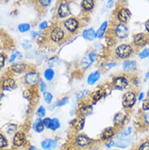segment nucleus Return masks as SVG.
<instances>
[{
	"label": "nucleus",
	"instance_id": "f257e3e1",
	"mask_svg": "<svg viewBox=\"0 0 149 150\" xmlns=\"http://www.w3.org/2000/svg\"><path fill=\"white\" fill-rule=\"evenodd\" d=\"M136 102V96L134 94L129 92L123 97L122 104L125 108H131Z\"/></svg>",
	"mask_w": 149,
	"mask_h": 150
},
{
	"label": "nucleus",
	"instance_id": "f03ea898",
	"mask_svg": "<svg viewBox=\"0 0 149 150\" xmlns=\"http://www.w3.org/2000/svg\"><path fill=\"white\" fill-rule=\"evenodd\" d=\"M131 52H132L131 47L128 45H124V44L119 46L116 50V52L117 55L119 57L122 58H124L129 57L131 53Z\"/></svg>",
	"mask_w": 149,
	"mask_h": 150
},
{
	"label": "nucleus",
	"instance_id": "7ed1b4c3",
	"mask_svg": "<svg viewBox=\"0 0 149 150\" xmlns=\"http://www.w3.org/2000/svg\"><path fill=\"white\" fill-rule=\"evenodd\" d=\"M25 80L27 84L30 85H35L39 80V76L35 72H30L25 76Z\"/></svg>",
	"mask_w": 149,
	"mask_h": 150
},
{
	"label": "nucleus",
	"instance_id": "20e7f679",
	"mask_svg": "<svg viewBox=\"0 0 149 150\" xmlns=\"http://www.w3.org/2000/svg\"><path fill=\"white\" fill-rule=\"evenodd\" d=\"M116 34L119 38H124L127 37L129 34L128 29L125 25L120 24L116 29Z\"/></svg>",
	"mask_w": 149,
	"mask_h": 150
},
{
	"label": "nucleus",
	"instance_id": "39448f33",
	"mask_svg": "<svg viewBox=\"0 0 149 150\" xmlns=\"http://www.w3.org/2000/svg\"><path fill=\"white\" fill-rule=\"evenodd\" d=\"M64 36L63 30L60 28H54L51 33V38L53 41L58 42L61 40Z\"/></svg>",
	"mask_w": 149,
	"mask_h": 150
},
{
	"label": "nucleus",
	"instance_id": "423d86ee",
	"mask_svg": "<svg viewBox=\"0 0 149 150\" xmlns=\"http://www.w3.org/2000/svg\"><path fill=\"white\" fill-rule=\"evenodd\" d=\"M65 26L69 31L73 32L78 28V22L74 18H69L65 21Z\"/></svg>",
	"mask_w": 149,
	"mask_h": 150
},
{
	"label": "nucleus",
	"instance_id": "0eeeda50",
	"mask_svg": "<svg viewBox=\"0 0 149 150\" xmlns=\"http://www.w3.org/2000/svg\"><path fill=\"white\" fill-rule=\"evenodd\" d=\"M131 13L128 9L124 8L121 10L118 14V18L122 23H126L130 19Z\"/></svg>",
	"mask_w": 149,
	"mask_h": 150
},
{
	"label": "nucleus",
	"instance_id": "6e6552de",
	"mask_svg": "<svg viewBox=\"0 0 149 150\" xmlns=\"http://www.w3.org/2000/svg\"><path fill=\"white\" fill-rule=\"evenodd\" d=\"M41 146L45 150H52L56 146V141L54 139H46L42 141Z\"/></svg>",
	"mask_w": 149,
	"mask_h": 150
},
{
	"label": "nucleus",
	"instance_id": "1a4fd4ad",
	"mask_svg": "<svg viewBox=\"0 0 149 150\" xmlns=\"http://www.w3.org/2000/svg\"><path fill=\"white\" fill-rule=\"evenodd\" d=\"M113 84L116 88L123 89L127 87V81L123 77H117L114 80Z\"/></svg>",
	"mask_w": 149,
	"mask_h": 150
},
{
	"label": "nucleus",
	"instance_id": "9d476101",
	"mask_svg": "<svg viewBox=\"0 0 149 150\" xmlns=\"http://www.w3.org/2000/svg\"><path fill=\"white\" fill-rule=\"evenodd\" d=\"M58 14L59 16L62 18L66 17L69 16L70 14V11L69 6L66 4L60 5L58 10Z\"/></svg>",
	"mask_w": 149,
	"mask_h": 150
},
{
	"label": "nucleus",
	"instance_id": "9b49d317",
	"mask_svg": "<svg viewBox=\"0 0 149 150\" xmlns=\"http://www.w3.org/2000/svg\"><path fill=\"white\" fill-rule=\"evenodd\" d=\"M25 142V137L24 134L22 132L17 133L14 138V143L17 146L23 145Z\"/></svg>",
	"mask_w": 149,
	"mask_h": 150
},
{
	"label": "nucleus",
	"instance_id": "f8f14e48",
	"mask_svg": "<svg viewBox=\"0 0 149 150\" xmlns=\"http://www.w3.org/2000/svg\"><path fill=\"white\" fill-rule=\"evenodd\" d=\"M83 37L86 40H88L89 41H92L96 37V32L95 31L94 29H93V28H89V29L86 30L83 33Z\"/></svg>",
	"mask_w": 149,
	"mask_h": 150
},
{
	"label": "nucleus",
	"instance_id": "ddd939ff",
	"mask_svg": "<svg viewBox=\"0 0 149 150\" xmlns=\"http://www.w3.org/2000/svg\"><path fill=\"white\" fill-rule=\"evenodd\" d=\"M77 141L78 145L82 146L88 145L91 143L90 139L85 135H79L77 138Z\"/></svg>",
	"mask_w": 149,
	"mask_h": 150
},
{
	"label": "nucleus",
	"instance_id": "4468645a",
	"mask_svg": "<svg viewBox=\"0 0 149 150\" xmlns=\"http://www.w3.org/2000/svg\"><path fill=\"white\" fill-rule=\"evenodd\" d=\"M101 74L99 72L96 71L91 74L88 78V83L89 85L94 84L100 78Z\"/></svg>",
	"mask_w": 149,
	"mask_h": 150
},
{
	"label": "nucleus",
	"instance_id": "2eb2a0df",
	"mask_svg": "<svg viewBox=\"0 0 149 150\" xmlns=\"http://www.w3.org/2000/svg\"><path fill=\"white\" fill-rule=\"evenodd\" d=\"M134 41L136 45H141L146 42V35L143 33L138 34L135 36Z\"/></svg>",
	"mask_w": 149,
	"mask_h": 150
},
{
	"label": "nucleus",
	"instance_id": "dca6fc26",
	"mask_svg": "<svg viewBox=\"0 0 149 150\" xmlns=\"http://www.w3.org/2000/svg\"><path fill=\"white\" fill-rule=\"evenodd\" d=\"M15 86V81L11 79H8L6 80L3 84V88L4 90L7 91H10Z\"/></svg>",
	"mask_w": 149,
	"mask_h": 150
},
{
	"label": "nucleus",
	"instance_id": "f3484780",
	"mask_svg": "<svg viewBox=\"0 0 149 150\" xmlns=\"http://www.w3.org/2000/svg\"><path fill=\"white\" fill-rule=\"evenodd\" d=\"M33 128H34V131L37 132H42L44 130V125L43 123V121L39 118L37 119L34 124Z\"/></svg>",
	"mask_w": 149,
	"mask_h": 150
},
{
	"label": "nucleus",
	"instance_id": "a211bd4d",
	"mask_svg": "<svg viewBox=\"0 0 149 150\" xmlns=\"http://www.w3.org/2000/svg\"><path fill=\"white\" fill-rule=\"evenodd\" d=\"M136 67V62L134 61H125L123 64V68L125 71L134 70Z\"/></svg>",
	"mask_w": 149,
	"mask_h": 150
},
{
	"label": "nucleus",
	"instance_id": "6ab92c4d",
	"mask_svg": "<svg viewBox=\"0 0 149 150\" xmlns=\"http://www.w3.org/2000/svg\"><path fill=\"white\" fill-rule=\"evenodd\" d=\"M125 118H126L125 116L123 114H122V113L117 114L114 118V120H113L114 124L116 125H120L124 121Z\"/></svg>",
	"mask_w": 149,
	"mask_h": 150
},
{
	"label": "nucleus",
	"instance_id": "aec40b11",
	"mask_svg": "<svg viewBox=\"0 0 149 150\" xmlns=\"http://www.w3.org/2000/svg\"><path fill=\"white\" fill-rule=\"evenodd\" d=\"M107 25H108V23L106 21L104 22L101 25V27H99V28L98 29V30L97 31V32L96 33V37H98V38H101L103 36L106 29V27H107Z\"/></svg>",
	"mask_w": 149,
	"mask_h": 150
},
{
	"label": "nucleus",
	"instance_id": "412c9836",
	"mask_svg": "<svg viewBox=\"0 0 149 150\" xmlns=\"http://www.w3.org/2000/svg\"><path fill=\"white\" fill-rule=\"evenodd\" d=\"M82 6L83 8L86 10H91L93 8L94 3L93 1L91 0H86V1H84L82 3Z\"/></svg>",
	"mask_w": 149,
	"mask_h": 150
},
{
	"label": "nucleus",
	"instance_id": "4be33fe9",
	"mask_svg": "<svg viewBox=\"0 0 149 150\" xmlns=\"http://www.w3.org/2000/svg\"><path fill=\"white\" fill-rule=\"evenodd\" d=\"M60 122L59 121V120L56 118H53L51 120V122L50 124V126L49 128L50 129H51L53 131H55L56 129H57L58 128H59L60 127Z\"/></svg>",
	"mask_w": 149,
	"mask_h": 150
},
{
	"label": "nucleus",
	"instance_id": "5701e85b",
	"mask_svg": "<svg viewBox=\"0 0 149 150\" xmlns=\"http://www.w3.org/2000/svg\"><path fill=\"white\" fill-rule=\"evenodd\" d=\"M113 135V131L112 128H108L105 130L102 134L103 139H108L111 138Z\"/></svg>",
	"mask_w": 149,
	"mask_h": 150
},
{
	"label": "nucleus",
	"instance_id": "b1692460",
	"mask_svg": "<svg viewBox=\"0 0 149 150\" xmlns=\"http://www.w3.org/2000/svg\"><path fill=\"white\" fill-rule=\"evenodd\" d=\"M44 77L48 81H51L54 77V71L53 69L49 68L47 69L44 72Z\"/></svg>",
	"mask_w": 149,
	"mask_h": 150
},
{
	"label": "nucleus",
	"instance_id": "393cba45",
	"mask_svg": "<svg viewBox=\"0 0 149 150\" xmlns=\"http://www.w3.org/2000/svg\"><path fill=\"white\" fill-rule=\"evenodd\" d=\"M85 124V120L82 118H79L74 121V127L78 129H82Z\"/></svg>",
	"mask_w": 149,
	"mask_h": 150
},
{
	"label": "nucleus",
	"instance_id": "a878e982",
	"mask_svg": "<svg viewBox=\"0 0 149 150\" xmlns=\"http://www.w3.org/2000/svg\"><path fill=\"white\" fill-rule=\"evenodd\" d=\"M18 29L21 33H25L30 30V25L28 24H21L18 26Z\"/></svg>",
	"mask_w": 149,
	"mask_h": 150
},
{
	"label": "nucleus",
	"instance_id": "bb28decb",
	"mask_svg": "<svg viewBox=\"0 0 149 150\" xmlns=\"http://www.w3.org/2000/svg\"><path fill=\"white\" fill-rule=\"evenodd\" d=\"M129 141L127 139H121L116 143V146L119 148H125L129 145Z\"/></svg>",
	"mask_w": 149,
	"mask_h": 150
},
{
	"label": "nucleus",
	"instance_id": "cd10ccee",
	"mask_svg": "<svg viewBox=\"0 0 149 150\" xmlns=\"http://www.w3.org/2000/svg\"><path fill=\"white\" fill-rule=\"evenodd\" d=\"M25 69V65L22 64H17L13 66V70L17 72H21Z\"/></svg>",
	"mask_w": 149,
	"mask_h": 150
},
{
	"label": "nucleus",
	"instance_id": "c85d7f7f",
	"mask_svg": "<svg viewBox=\"0 0 149 150\" xmlns=\"http://www.w3.org/2000/svg\"><path fill=\"white\" fill-rule=\"evenodd\" d=\"M44 100H45V102L47 103L48 104L51 103L52 99H53L52 95L49 93H44Z\"/></svg>",
	"mask_w": 149,
	"mask_h": 150
},
{
	"label": "nucleus",
	"instance_id": "c756f323",
	"mask_svg": "<svg viewBox=\"0 0 149 150\" xmlns=\"http://www.w3.org/2000/svg\"><path fill=\"white\" fill-rule=\"evenodd\" d=\"M92 62V61L91 60V59L89 58V57L88 56V57H85L83 59V60L82 61V65L84 68H87L88 67H89L90 65V64Z\"/></svg>",
	"mask_w": 149,
	"mask_h": 150
},
{
	"label": "nucleus",
	"instance_id": "7c9ffc66",
	"mask_svg": "<svg viewBox=\"0 0 149 150\" xmlns=\"http://www.w3.org/2000/svg\"><path fill=\"white\" fill-rule=\"evenodd\" d=\"M46 114V110L45 108L43 107V106H41L39 107V108L38 109L37 112V115L39 117H42L44 116H45Z\"/></svg>",
	"mask_w": 149,
	"mask_h": 150
},
{
	"label": "nucleus",
	"instance_id": "2f4dec72",
	"mask_svg": "<svg viewBox=\"0 0 149 150\" xmlns=\"http://www.w3.org/2000/svg\"><path fill=\"white\" fill-rule=\"evenodd\" d=\"M149 56V48H145L142 52L139 54V57L141 58H145Z\"/></svg>",
	"mask_w": 149,
	"mask_h": 150
},
{
	"label": "nucleus",
	"instance_id": "473e14b6",
	"mask_svg": "<svg viewBox=\"0 0 149 150\" xmlns=\"http://www.w3.org/2000/svg\"><path fill=\"white\" fill-rule=\"evenodd\" d=\"M89 94V91H87V90H84V91H81L80 93H79L77 95V98L79 100L85 97L88 94Z\"/></svg>",
	"mask_w": 149,
	"mask_h": 150
},
{
	"label": "nucleus",
	"instance_id": "72a5a7b5",
	"mask_svg": "<svg viewBox=\"0 0 149 150\" xmlns=\"http://www.w3.org/2000/svg\"><path fill=\"white\" fill-rule=\"evenodd\" d=\"M7 145V141L5 138L0 134V148H3L6 146Z\"/></svg>",
	"mask_w": 149,
	"mask_h": 150
},
{
	"label": "nucleus",
	"instance_id": "f704fd0d",
	"mask_svg": "<svg viewBox=\"0 0 149 150\" xmlns=\"http://www.w3.org/2000/svg\"><path fill=\"white\" fill-rule=\"evenodd\" d=\"M139 150H149V142H147L141 144L139 147Z\"/></svg>",
	"mask_w": 149,
	"mask_h": 150
},
{
	"label": "nucleus",
	"instance_id": "c9c22d12",
	"mask_svg": "<svg viewBox=\"0 0 149 150\" xmlns=\"http://www.w3.org/2000/svg\"><path fill=\"white\" fill-rule=\"evenodd\" d=\"M69 101V98H64L62 100H61L60 101H59L58 104H57V106H62L65 105L67 103H68Z\"/></svg>",
	"mask_w": 149,
	"mask_h": 150
},
{
	"label": "nucleus",
	"instance_id": "e433bc0d",
	"mask_svg": "<svg viewBox=\"0 0 149 150\" xmlns=\"http://www.w3.org/2000/svg\"><path fill=\"white\" fill-rule=\"evenodd\" d=\"M51 118H45L44 120H43V123H44V126H45L47 128H49V126H50V124H51Z\"/></svg>",
	"mask_w": 149,
	"mask_h": 150
},
{
	"label": "nucleus",
	"instance_id": "4c0bfd02",
	"mask_svg": "<svg viewBox=\"0 0 149 150\" xmlns=\"http://www.w3.org/2000/svg\"><path fill=\"white\" fill-rule=\"evenodd\" d=\"M131 132V128H127L126 130H124L122 133L121 134L122 137H126L129 135Z\"/></svg>",
	"mask_w": 149,
	"mask_h": 150
},
{
	"label": "nucleus",
	"instance_id": "58836bf2",
	"mask_svg": "<svg viewBox=\"0 0 149 150\" xmlns=\"http://www.w3.org/2000/svg\"><path fill=\"white\" fill-rule=\"evenodd\" d=\"M143 108L144 110H149V99L145 100L143 104Z\"/></svg>",
	"mask_w": 149,
	"mask_h": 150
},
{
	"label": "nucleus",
	"instance_id": "ea45409f",
	"mask_svg": "<svg viewBox=\"0 0 149 150\" xmlns=\"http://www.w3.org/2000/svg\"><path fill=\"white\" fill-rule=\"evenodd\" d=\"M89 58L91 59V60L92 61V62H93V61L96 59V57H97V54H96V52H91V53L89 55Z\"/></svg>",
	"mask_w": 149,
	"mask_h": 150
},
{
	"label": "nucleus",
	"instance_id": "a19ab883",
	"mask_svg": "<svg viewBox=\"0 0 149 150\" xmlns=\"http://www.w3.org/2000/svg\"><path fill=\"white\" fill-rule=\"evenodd\" d=\"M4 63H5V58L3 54H0V68L4 66Z\"/></svg>",
	"mask_w": 149,
	"mask_h": 150
},
{
	"label": "nucleus",
	"instance_id": "79ce46f5",
	"mask_svg": "<svg viewBox=\"0 0 149 150\" xmlns=\"http://www.w3.org/2000/svg\"><path fill=\"white\" fill-rule=\"evenodd\" d=\"M39 2L42 6H48L51 4V1H50V0H42V1H40Z\"/></svg>",
	"mask_w": 149,
	"mask_h": 150
},
{
	"label": "nucleus",
	"instance_id": "37998d69",
	"mask_svg": "<svg viewBox=\"0 0 149 150\" xmlns=\"http://www.w3.org/2000/svg\"><path fill=\"white\" fill-rule=\"evenodd\" d=\"M48 27V23L46 21H44L42 22L40 25H39V28L41 30H44Z\"/></svg>",
	"mask_w": 149,
	"mask_h": 150
},
{
	"label": "nucleus",
	"instance_id": "c03bdc74",
	"mask_svg": "<svg viewBox=\"0 0 149 150\" xmlns=\"http://www.w3.org/2000/svg\"><path fill=\"white\" fill-rule=\"evenodd\" d=\"M41 91H42L43 93H45V91L46 89V85L45 84V83L42 80H41Z\"/></svg>",
	"mask_w": 149,
	"mask_h": 150
},
{
	"label": "nucleus",
	"instance_id": "a18cd8bd",
	"mask_svg": "<svg viewBox=\"0 0 149 150\" xmlns=\"http://www.w3.org/2000/svg\"><path fill=\"white\" fill-rule=\"evenodd\" d=\"M31 96V93L30 92L29 90H26L25 91H24V97L25 98H30Z\"/></svg>",
	"mask_w": 149,
	"mask_h": 150
},
{
	"label": "nucleus",
	"instance_id": "49530a36",
	"mask_svg": "<svg viewBox=\"0 0 149 150\" xmlns=\"http://www.w3.org/2000/svg\"><path fill=\"white\" fill-rule=\"evenodd\" d=\"M18 52H15V53L11 55V58H10V62H13V61L15 59V58H16V57H17V55H18Z\"/></svg>",
	"mask_w": 149,
	"mask_h": 150
},
{
	"label": "nucleus",
	"instance_id": "de8ad7c7",
	"mask_svg": "<svg viewBox=\"0 0 149 150\" xmlns=\"http://www.w3.org/2000/svg\"><path fill=\"white\" fill-rule=\"evenodd\" d=\"M144 120L145 121L149 124V113H147L144 115Z\"/></svg>",
	"mask_w": 149,
	"mask_h": 150
},
{
	"label": "nucleus",
	"instance_id": "09e8293b",
	"mask_svg": "<svg viewBox=\"0 0 149 150\" xmlns=\"http://www.w3.org/2000/svg\"><path fill=\"white\" fill-rule=\"evenodd\" d=\"M145 28H146V30L149 32V20H148L145 24Z\"/></svg>",
	"mask_w": 149,
	"mask_h": 150
},
{
	"label": "nucleus",
	"instance_id": "8fccbe9b",
	"mask_svg": "<svg viewBox=\"0 0 149 150\" xmlns=\"http://www.w3.org/2000/svg\"><path fill=\"white\" fill-rule=\"evenodd\" d=\"M148 79H149V72H147V73L145 74V76L144 81H146Z\"/></svg>",
	"mask_w": 149,
	"mask_h": 150
},
{
	"label": "nucleus",
	"instance_id": "3c124183",
	"mask_svg": "<svg viewBox=\"0 0 149 150\" xmlns=\"http://www.w3.org/2000/svg\"><path fill=\"white\" fill-rule=\"evenodd\" d=\"M113 144H114V142L113 141H110L108 144H107V146L108 147H111L113 145Z\"/></svg>",
	"mask_w": 149,
	"mask_h": 150
},
{
	"label": "nucleus",
	"instance_id": "603ef678",
	"mask_svg": "<svg viewBox=\"0 0 149 150\" xmlns=\"http://www.w3.org/2000/svg\"><path fill=\"white\" fill-rule=\"evenodd\" d=\"M144 93H141L140 94V96H139V98H138V100L140 101V100H141L142 99H143V98L144 97Z\"/></svg>",
	"mask_w": 149,
	"mask_h": 150
},
{
	"label": "nucleus",
	"instance_id": "864d4df0",
	"mask_svg": "<svg viewBox=\"0 0 149 150\" xmlns=\"http://www.w3.org/2000/svg\"><path fill=\"white\" fill-rule=\"evenodd\" d=\"M30 150H37L34 147H32L31 149H30Z\"/></svg>",
	"mask_w": 149,
	"mask_h": 150
},
{
	"label": "nucleus",
	"instance_id": "5fc2aeb1",
	"mask_svg": "<svg viewBox=\"0 0 149 150\" xmlns=\"http://www.w3.org/2000/svg\"><path fill=\"white\" fill-rule=\"evenodd\" d=\"M148 97H149V91H148Z\"/></svg>",
	"mask_w": 149,
	"mask_h": 150
}]
</instances>
